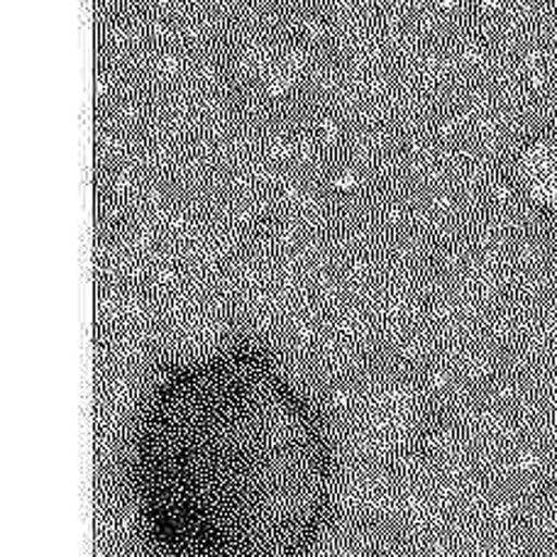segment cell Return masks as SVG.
Returning <instances> with one entry per match:
<instances>
[{"label": "cell", "mask_w": 557, "mask_h": 557, "mask_svg": "<svg viewBox=\"0 0 557 557\" xmlns=\"http://www.w3.org/2000/svg\"><path fill=\"white\" fill-rule=\"evenodd\" d=\"M125 482L147 557H318L341 460L311 396L272 355L237 345L152 386Z\"/></svg>", "instance_id": "obj_1"}, {"label": "cell", "mask_w": 557, "mask_h": 557, "mask_svg": "<svg viewBox=\"0 0 557 557\" xmlns=\"http://www.w3.org/2000/svg\"><path fill=\"white\" fill-rule=\"evenodd\" d=\"M318 49L294 39H260L233 52V84L247 103L262 113H288L301 106L318 84Z\"/></svg>", "instance_id": "obj_2"}]
</instances>
